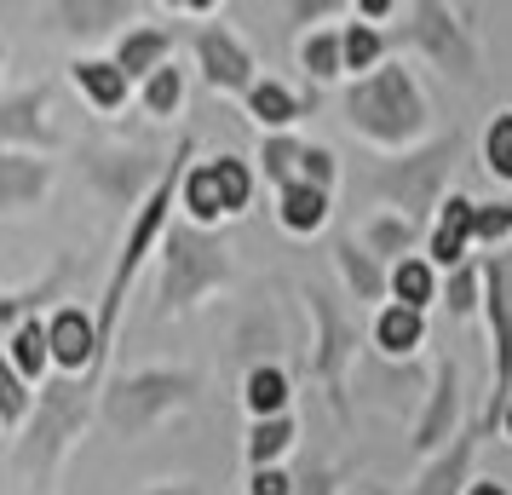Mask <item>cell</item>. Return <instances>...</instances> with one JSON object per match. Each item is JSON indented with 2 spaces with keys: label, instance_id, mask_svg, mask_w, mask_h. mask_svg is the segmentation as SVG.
Segmentation results:
<instances>
[{
  "label": "cell",
  "instance_id": "cell-5",
  "mask_svg": "<svg viewBox=\"0 0 512 495\" xmlns=\"http://www.w3.org/2000/svg\"><path fill=\"white\" fill-rule=\"evenodd\" d=\"M179 196H185V208H190L196 225H213L219 213H242L248 208L254 179H248V167L236 162V156H213V162L190 167L185 185H179Z\"/></svg>",
  "mask_w": 512,
  "mask_h": 495
},
{
  "label": "cell",
  "instance_id": "cell-12",
  "mask_svg": "<svg viewBox=\"0 0 512 495\" xmlns=\"http://www.w3.org/2000/svg\"><path fill=\"white\" fill-rule=\"evenodd\" d=\"M70 75H75V87L93 98L98 110H121V104H127V87H133V81L121 75L116 58H81Z\"/></svg>",
  "mask_w": 512,
  "mask_h": 495
},
{
  "label": "cell",
  "instance_id": "cell-23",
  "mask_svg": "<svg viewBox=\"0 0 512 495\" xmlns=\"http://www.w3.org/2000/svg\"><path fill=\"white\" fill-rule=\"evenodd\" d=\"M52 18H64L70 35H98L110 18H133V6H52Z\"/></svg>",
  "mask_w": 512,
  "mask_h": 495
},
{
  "label": "cell",
  "instance_id": "cell-28",
  "mask_svg": "<svg viewBox=\"0 0 512 495\" xmlns=\"http://www.w3.org/2000/svg\"><path fill=\"white\" fill-rule=\"evenodd\" d=\"M340 265H346L351 288H357V294H363V300H374V294H380V271H374V265L363 260V254H357V248H351V242H340Z\"/></svg>",
  "mask_w": 512,
  "mask_h": 495
},
{
  "label": "cell",
  "instance_id": "cell-31",
  "mask_svg": "<svg viewBox=\"0 0 512 495\" xmlns=\"http://www.w3.org/2000/svg\"><path fill=\"white\" fill-rule=\"evenodd\" d=\"M512 231V208H478V236H507Z\"/></svg>",
  "mask_w": 512,
  "mask_h": 495
},
{
  "label": "cell",
  "instance_id": "cell-32",
  "mask_svg": "<svg viewBox=\"0 0 512 495\" xmlns=\"http://www.w3.org/2000/svg\"><path fill=\"white\" fill-rule=\"evenodd\" d=\"M449 306H455V311L472 306V277H455V283H449Z\"/></svg>",
  "mask_w": 512,
  "mask_h": 495
},
{
  "label": "cell",
  "instance_id": "cell-35",
  "mask_svg": "<svg viewBox=\"0 0 512 495\" xmlns=\"http://www.w3.org/2000/svg\"><path fill=\"white\" fill-rule=\"evenodd\" d=\"M507 432H512V409H507Z\"/></svg>",
  "mask_w": 512,
  "mask_h": 495
},
{
  "label": "cell",
  "instance_id": "cell-16",
  "mask_svg": "<svg viewBox=\"0 0 512 495\" xmlns=\"http://www.w3.org/2000/svg\"><path fill=\"white\" fill-rule=\"evenodd\" d=\"M58 283H64V271H52V277L35 288V294H0V334L12 340V334L24 329V323H35L41 300H47V294H58Z\"/></svg>",
  "mask_w": 512,
  "mask_h": 495
},
{
  "label": "cell",
  "instance_id": "cell-6",
  "mask_svg": "<svg viewBox=\"0 0 512 495\" xmlns=\"http://www.w3.org/2000/svg\"><path fill=\"white\" fill-rule=\"evenodd\" d=\"M47 340H52V363L64 375H93L104 363V340H98V323L81 306H64L47 317Z\"/></svg>",
  "mask_w": 512,
  "mask_h": 495
},
{
  "label": "cell",
  "instance_id": "cell-2",
  "mask_svg": "<svg viewBox=\"0 0 512 495\" xmlns=\"http://www.w3.org/2000/svg\"><path fill=\"white\" fill-rule=\"evenodd\" d=\"M225 277H231L225 248H219L213 236L179 225L162 248V311H185L190 300H202V294H208L213 283H225Z\"/></svg>",
  "mask_w": 512,
  "mask_h": 495
},
{
  "label": "cell",
  "instance_id": "cell-29",
  "mask_svg": "<svg viewBox=\"0 0 512 495\" xmlns=\"http://www.w3.org/2000/svg\"><path fill=\"white\" fill-rule=\"evenodd\" d=\"M484 156H489V167H495L501 179H512V116H501L495 127H489V139H484Z\"/></svg>",
  "mask_w": 512,
  "mask_h": 495
},
{
  "label": "cell",
  "instance_id": "cell-4",
  "mask_svg": "<svg viewBox=\"0 0 512 495\" xmlns=\"http://www.w3.org/2000/svg\"><path fill=\"white\" fill-rule=\"evenodd\" d=\"M190 392H196V380H190V375H173V369H144V375L116 380V386H110V398H104V421L116 426L121 438H133V432H144L156 415L179 409Z\"/></svg>",
  "mask_w": 512,
  "mask_h": 495
},
{
  "label": "cell",
  "instance_id": "cell-24",
  "mask_svg": "<svg viewBox=\"0 0 512 495\" xmlns=\"http://www.w3.org/2000/svg\"><path fill=\"white\" fill-rule=\"evenodd\" d=\"M300 156H305V144H294V139H265V150H259L265 173H271L282 190L300 185Z\"/></svg>",
  "mask_w": 512,
  "mask_h": 495
},
{
  "label": "cell",
  "instance_id": "cell-10",
  "mask_svg": "<svg viewBox=\"0 0 512 495\" xmlns=\"http://www.w3.org/2000/svg\"><path fill=\"white\" fill-rule=\"evenodd\" d=\"M52 185V162L29 156V150H0V213L35 208Z\"/></svg>",
  "mask_w": 512,
  "mask_h": 495
},
{
  "label": "cell",
  "instance_id": "cell-27",
  "mask_svg": "<svg viewBox=\"0 0 512 495\" xmlns=\"http://www.w3.org/2000/svg\"><path fill=\"white\" fill-rule=\"evenodd\" d=\"M346 70H369L374 58H380V35H374L369 24H357V29H346Z\"/></svg>",
  "mask_w": 512,
  "mask_h": 495
},
{
  "label": "cell",
  "instance_id": "cell-33",
  "mask_svg": "<svg viewBox=\"0 0 512 495\" xmlns=\"http://www.w3.org/2000/svg\"><path fill=\"white\" fill-rule=\"evenodd\" d=\"M472 495H507V490H495V484H478V490H472Z\"/></svg>",
  "mask_w": 512,
  "mask_h": 495
},
{
  "label": "cell",
  "instance_id": "cell-34",
  "mask_svg": "<svg viewBox=\"0 0 512 495\" xmlns=\"http://www.w3.org/2000/svg\"><path fill=\"white\" fill-rule=\"evenodd\" d=\"M0 70H6V41H0Z\"/></svg>",
  "mask_w": 512,
  "mask_h": 495
},
{
  "label": "cell",
  "instance_id": "cell-7",
  "mask_svg": "<svg viewBox=\"0 0 512 495\" xmlns=\"http://www.w3.org/2000/svg\"><path fill=\"white\" fill-rule=\"evenodd\" d=\"M196 64L208 75V87H219V93H242V87L254 93V58L225 24H208L196 35Z\"/></svg>",
  "mask_w": 512,
  "mask_h": 495
},
{
  "label": "cell",
  "instance_id": "cell-8",
  "mask_svg": "<svg viewBox=\"0 0 512 495\" xmlns=\"http://www.w3.org/2000/svg\"><path fill=\"white\" fill-rule=\"evenodd\" d=\"M52 87H24V93H12L0 104V144H24L29 156L35 150H52L58 133H52Z\"/></svg>",
  "mask_w": 512,
  "mask_h": 495
},
{
  "label": "cell",
  "instance_id": "cell-3",
  "mask_svg": "<svg viewBox=\"0 0 512 495\" xmlns=\"http://www.w3.org/2000/svg\"><path fill=\"white\" fill-rule=\"evenodd\" d=\"M346 110H351V127H363L374 139H409L420 127V93L409 87L403 70H374L369 81H357Z\"/></svg>",
  "mask_w": 512,
  "mask_h": 495
},
{
  "label": "cell",
  "instance_id": "cell-1",
  "mask_svg": "<svg viewBox=\"0 0 512 495\" xmlns=\"http://www.w3.org/2000/svg\"><path fill=\"white\" fill-rule=\"evenodd\" d=\"M98 375V369H93ZM93 375H64V380H47L41 386V398H35V409H29L24 421V438H18V472L24 478H35V484H47L52 467L64 461V449H70V438L81 432V421H87V392H93Z\"/></svg>",
  "mask_w": 512,
  "mask_h": 495
},
{
  "label": "cell",
  "instance_id": "cell-19",
  "mask_svg": "<svg viewBox=\"0 0 512 495\" xmlns=\"http://www.w3.org/2000/svg\"><path fill=\"white\" fill-rule=\"evenodd\" d=\"M179 104H185V70L179 64H162V70L144 81V110L150 116H173Z\"/></svg>",
  "mask_w": 512,
  "mask_h": 495
},
{
  "label": "cell",
  "instance_id": "cell-22",
  "mask_svg": "<svg viewBox=\"0 0 512 495\" xmlns=\"http://www.w3.org/2000/svg\"><path fill=\"white\" fill-rule=\"evenodd\" d=\"M420 334H426V323H420L415 306H392L386 317H380V329H374V340L386 346V352H409Z\"/></svg>",
  "mask_w": 512,
  "mask_h": 495
},
{
  "label": "cell",
  "instance_id": "cell-25",
  "mask_svg": "<svg viewBox=\"0 0 512 495\" xmlns=\"http://www.w3.org/2000/svg\"><path fill=\"white\" fill-rule=\"evenodd\" d=\"M340 64H346V47H340L334 35H311V41H305V70L317 75V81L340 75Z\"/></svg>",
  "mask_w": 512,
  "mask_h": 495
},
{
  "label": "cell",
  "instance_id": "cell-17",
  "mask_svg": "<svg viewBox=\"0 0 512 495\" xmlns=\"http://www.w3.org/2000/svg\"><path fill=\"white\" fill-rule=\"evenodd\" d=\"M248 110H254L265 127H288V121L300 116V98L277 87V81H254V93H248Z\"/></svg>",
  "mask_w": 512,
  "mask_h": 495
},
{
  "label": "cell",
  "instance_id": "cell-26",
  "mask_svg": "<svg viewBox=\"0 0 512 495\" xmlns=\"http://www.w3.org/2000/svg\"><path fill=\"white\" fill-rule=\"evenodd\" d=\"M392 288H397V300H409V306L420 311V300H432V271L426 265H397V277H392Z\"/></svg>",
  "mask_w": 512,
  "mask_h": 495
},
{
  "label": "cell",
  "instance_id": "cell-21",
  "mask_svg": "<svg viewBox=\"0 0 512 495\" xmlns=\"http://www.w3.org/2000/svg\"><path fill=\"white\" fill-rule=\"evenodd\" d=\"M282 403H288V375L282 369H254L248 375V409L259 421H271V415H282Z\"/></svg>",
  "mask_w": 512,
  "mask_h": 495
},
{
  "label": "cell",
  "instance_id": "cell-11",
  "mask_svg": "<svg viewBox=\"0 0 512 495\" xmlns=\"http://www.w3.org/2000/svg\"><path fill=\"white\" fill-rule=\"evenodd\" d=\"M167 52H173V35L167 29H127L121 47H116V64L127 81H150L167 64Z\"/></svg>",
  "mask_w": 512,
  "mask_h": 495
},
{
  "label": "cell",
  "instance_id": "cell-36",
  "mask_svg": "<svg viewBox=\"0 0 512 495\" xmlns=\"http://www.w3.org/2000/svg\"><path fill=\"white\" fill-rule=\"evenodd\" d=\"M156 495H179V490H156Z\"/></svg>",
  "mask_w": 512,
  "mask_h": 495
},
{
  "label": "cell",
  "instance_id": "cell-30",
  "mask_svg": "<svg viewBox=\"0 0 512 495\" xmlns=\"http://www.w3.org/2000/svg\"><path fill=\"white\" fill-rule=\"evenodd\" d=\"M294 490V478L288 472H277V467H259L254 472V495H288Z\"/></svg>",
  "mask_w": 512,
  "mask_h": 495
},
{
  "label": "cell",
  "instance_id": "cell-13",
  "mask_svg": "<svg viewBox=\"0 0 512 495\" xmlns=\"http://www.w3.org/2000/svg\"><path fill=\"white\" fill-rule=\"evenodd\" d=\"M6 363L18 369V375L35 386V380H47V363H52V340H47V323L35 317V323H24V329L6 340Z\"/></svg>",
  "mask_w": 512,
  "mask_h": 495
},
{
  "label": "cell",
  "instance_id": "cell-18",
  "mask_svg": "<svg viewBox=\"0 0 512 495\" xmlns=\"http://www.w3.org/2000/svg\"><path fill=\"white\" fill-rule=\"evenodd\" d=\"M288 444H294V421H288V415H271V421H259L254 432H248V461H254V467H271Z\"/></svg>",
  "mask_w": 512,
  "mask_h": 495
},
{
  "label": "cell",
  "instance_id": "cell-20",
  "mask_svg": "<svg viewBox=\"0 0 512 495\" xmlns=\"http://www.w3.org/2000/svg\"><path fill=\"white\" fill-rule=\"evenodd\" d=\"M29 409H35V392H29V380L6 363V352H0V421L6 426H24Z\"/></svg>",
  "mask_w": 512,
  "mask_h": 495
},
{
  "label": "cell",
  "instance_id": "cell-15",
  "mask_svg": "<svg viewBox=\"0 0 512 495\" xmlns=\"http://www.w3.org/2000/svg\"><path fill=\"white\" fill-rule=\"evenodd\" d=\"M282 225L288 231H317L323 225V213H328V190H317V185H288L282 190Z\"/></svg>",
  "mask_w": 512,
  "mask_h": 495
},
{
  "label": "cell",
  "instance_id": "cell-9",
  "mask_svg": "<svg viewBox=\"0 0 512 495\" xmlns=\"http://www.w3.org/2000/svg\"><path fill=\"white\" fill-rule=\"evenodd\" d=\"M87 173L110 202H133L150 179H162V167L139 150H87Z\"/></svg>",
  "mask_w": 512,
  "mask_h": 495
},
{
  "label": "cell",
  "instance_id": "cell-14",
  "mask_svg": "<svg viewBox=\"0 0 512 495\" xmlns=\"http://www.w3.org/2000/svg\"><path fill=\"white\" fill-rule=\"evenodd\" d=\"M472 231H478V208H472L466 196H455V202L443 208L438 236H432V260L455 265V260H461V248H466V236H472Z\"/></svg>",
  "mask_w": 512,
  "mask_h": 495
}]
</instances>
